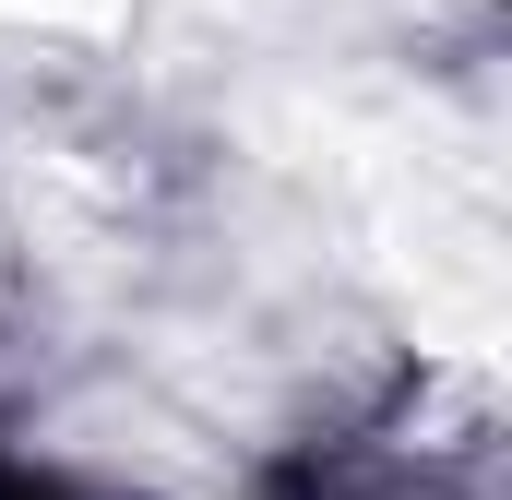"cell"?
Segmentation results:
<instances>
[{"instance_id": "cell-2", "label": "cell", "mask_w": 512, "mask_h": 500, "mask_svg": "<svg viewBox=\"0 0 512 500\" xmlns=\"http://www.w3.org/2000/svg\"><path fill=\"white\" fill-rule=\"evenodd\" d=\"M0 500H72L48 465H24V453H0Z\"/></svg>"}, {"instance_id": "cell-1", "label": "cell", "mask_w": 512, "mask_h": 500, "mask_svg": "<svg viewBox=\"0 0 512 500\" xmlns=\"http://www.w3.org/2000/svg\"><path fill=\"white\" fill-rule=\"evenodd\" d=\"M274 500H501V453L489 429H453V441H417V405H382L334 441H310Z\"/></svg>"}]
</instances>
